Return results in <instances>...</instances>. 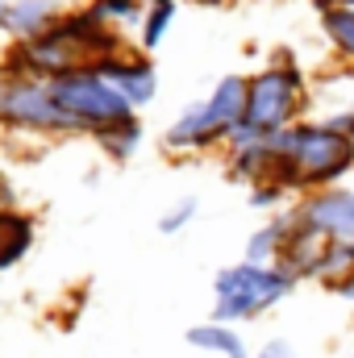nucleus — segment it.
Returning <instances> with one entry per match:
<instances>
[{
    "label": "nucleus",
    "instance_id": "dca6fc26",
    "mask_svg": "<svg viewBox=\"0 0 354 358\" xmlns=\"http://www.w3.org/2000/svg\"><path fill=\"white\" fill-rule=\"evenodd\" d=\"M138 142H142V125H138V117L125 121V125H117V129H108V134L100 138V146H104L113 159H129Z\"/></svg>",
    "mask_w": 354,
    "mask_h": 358
},
{
    "label": "nucleus",
    "instance_id": "1a4fd4ad",
    "mask_svg": "<svg viewBox=\"0 0 354 358\" xmlns=\"http://www.w3.org/2000/svg\"><path fill=\"white\" fill-rule=\"evenodd\" d=\"M50 25H55V0H17L4 8V29L21 34L25 42L42 38Z\"/></svg>",
    "mask_w": 354,
    "mask_h": 358
},
{
    "label": "nucleus",
    "instance_id": "423d86ee",
    "mask_svg": "<svg viewBox=\"0 0 354 358\" xmlns=\"http://www.w3.org/2000/svg\"><path fill=\"white\" fill-rule=\"evenodd\" d=\"M0 117L21 129H80L59 104L46 84H34L25 76L0 80Z\"/></svg>",
    "mask_w": 354,
    "mask_h": 358
},
{
    "label": "nucleus",
    "instance_id": "ddd939ff",
    "mask_svg": "<svg viewBox=\"0 0 354 358\" xmlns=\"http://www.w3.org/2000/svg\"><path fill=\"white\" fill-rule=\"evenodd\" d=\"M321 29L330 38V46L354 67V4H342V8H325L321 13Z\"/></svg>",
    "mask_w": 354,
    "mask_h": 358
},
{
    "label": "nucleus",
    "instance_id": "6e6552de",
    "mask_svg": "<svg viewBox=\"0 0 354 358\" xmlns=\"http://www.w3.org/2000/svg\"><path fill=\"white\" fill-rule=\"evenodd\" d=\"M113 88L121 92L134 108H142V104H150L155 100V92H159V76H155V67L146 63V59H129V55H108V59H100V63H92Z\"/></svg>",
    "mask_w": 354,
    "mask_h": 358
},
{
    "label": "nucleus",
    "instance_id": "39448f33",
    "mask_svg": "<svg viewBox=\"0 0 354 358\" xmlns=\"http://www.w3.org/2000/svg\"><path fill=\"white\" fill-rule=\"evenodd\" d=\"M292 287H296V275L283 271L279 263H271V267H263V263L225 267L217 275V283H213V292H217L213 317H217L221 325H229V321H250V317L267 313L271 304H279Z\"/></svg>",
    "mask_w": 354,
    "mask_h": 358
},
{
    "label": "nucleus",
    "instance_id": "f3484780",
    "mask_svg": "<svg viewBox=\"0 0 354 358\" xmlns=\"http://www.w3.org/2000/svg\"><path fill=\"white\" fill-rule=\"evenodd\" d=\"M196 208H200V204H196V196H179L176 204L159 217V229H163V234H179V229L196 217Z\"/></svg>",
    "mask_w": 354,
    "mask_h": 358
},
{
    "label": "nucleus",
    "instance_id": "f257e3e1",
    "mask_svg": "<svg viewBox=\"0 0 354 358\" xmlns=\"http://www.w3.org/2000/svg\"><path fill=\"white\" fill-rule=\"evenodd\" d=\"M267 179L283 192H321L338 187L354 171V138L330 129L325 121H296L267 138Z\"/></svg>",
    "mask_w": 354,
    "mask_h": 358
},
{
    "label": "nucleus",
    "instance_id": "20e7f679",
    "mask_svg": "<svg viewBox=\"0 0 354 358\" xmlns=\"http://www.w3.org/2000/svg\"><path fill=\"white\" fill-rule=\"evenodd\" d=\"M242 113H246V80L225 76V80H217V88L200 104L183 108L176 117V125L167 129V146L171 150H204L213 142H229Z\"/></svg>",
    "mask_w": 354,
    "mask_h": 358
},
{
    "label": "nucleus",
    "instance_id": "0eeeda50",
    "mask_svg": "<svg viewBox=\"0 0 354 358\" xmlns=\"http://www.w3.org/2000/svg\"><path fill=\"white\" fill-rule=\"evenodd\" d=\"M292 217L313 229L321 242H354V192L351 187H321V192H304L292 204Z\"/></svg>",
    "mask_w": 354,
    "mask_h": 358
},
{
    "label": "nucleus",
    "instance_id": "6ab92c4d",
    "mask_svg": "<svg viewBox=\"0 0 354 358\" xmlns=\"http://www.w3.org/2000/svg\"><path fill=\"white\" fill-rule=\"evenodd\" d=\"M325 125L338 129V134H346V138H354V108H334V113L325 117Z\"/></svg>",
    "mask_w": 354,
    "mask_h": 358
},
{
    "label": "nucleus",
    "instance_id": "9b49d317",
    "mask_svg": "<svg viewBox=\"0 0 354 358\" xmlns=\"http://www.w3.org/2000/svg\"><path fill=\"white\" fill-rule=\"evenodd\" d=\"M34 242V225L21 213H0V271L21 263V255Z\"/></svg>",
    "mask_w": 354,
    "mask_h": 358
},
{
    "label": "nucleus",
    "instance_id": "4be33fe9",
    "mask_svg": "<svg viewBox=\"0 0 354 358\" xmlns=\"http://www.w3.org/2000/svg\"><path fill=\"white\" fill-rule=\"evenodd\" d=\"M13 204V187H8V179H0V213Z\"/></svg>",
    "mask_w": 354,
    "mask_h": 358
},
{
    "label": "nucleus",
    "instance_id": "5701e85b",
    "mask_svg": "<svg viewBox=\"0 0 354 358\" xmlns=\"http://www.w3.org/2000/svg\"><path fill=\"white\" fill-rule=\"evenodd\" d=\"M313 4L325 13V8H342V4H354V0H313Z\"/></svg>",
    "mask_w": 354,
    "mask_h": 358
},
{
    "label": "nucleus",
    "instance_id": "aec40b11",
    "mask_svg": "<svg viewBox=\"0 0 354 358\" xmlns=\"http://www.w3.org/2000/svg\"><path fill=\"white\" fill-rule=\"evenodd\" d=\"M259 358H296L292 355V346L288 342H271V346H263V355Z\"/></svg>",
    "mask_w": 354,
    "mask_h": 358
},
{
    "label": "nucleus",
    "instance_id": "9d476101",
    "mask_svg": "<svg viewBox=\"0 0 354 358\" xmlns=\"http://www.w3.org/2000/svg\"><path fill=\"white\" fill-rule=\"evenodd\" d=\"M288 229H292V217L288 213H279V217H271L263 229H255L250 234V242H246V263H279V255H283V242H288Z\"/></svg>",
    "mask_w": 354,
    "mask_h": 358
},
{
    "label": "nucleus",
    "instance_id": "7ed1b4c3",
    "mask_svg": "<svg viewBox=\"0 0 354 358\" xmlns=\"http://www.w3.org/2000/svg\"><path fill=\"white\" fill-rule=\"evenodd\" d=\"M46 88L55 96V104H59L80 129H92L96 138H104L108 129L134 121V104L113 88L96 67H80V71L55 76V80H46Z\"/></svg>",
    "mask_w": 354,
    "mask_h": 358
},
{
    "label": "nucleus",
    "instance_id": "a211bd4d",
    "mask_svg": "<svg viewBox=\"0 0 354 358\" xmlns=\"http://www.w3.org/2000/svg\"><path fill=\"white\" fill-rule=\"evenodd\" d=\"M283 196H292V192H283L279 183H255L250 204H255V208H279V204H283Z\"/></svg>",
    "mask_w": 354,
    "mask_h": 358
},
{
    "label": "nucleus",
    "instance_id": "f03ea898",
    "mask_svg": "<svg viewBox=\"0 0 354 358\" xmlns=\"http://www.w3.org/2000/svg\"><path fill=\"white\" fill-rule=\"evenodd\" d=\"M304 104H309L304 67H300L292 55L275 59L271 67H263L259 76L246 80V113H242L238 129L229 134V150L250 146V142H267V138H275L279 129L304 121V117H300Z\"/></svg>",
    "mask_w": 354,
    "mask_h": 358
},
{
    "label": "nucleus",
    "instance_id": "2eb2a0df",
    "mask_svg": "<svg viewBox=\"0 0 354 358\" xmlns=\"http://www.w3.org/2000/svg\"><path fill=\"white\" fill-rule=\"evenodd\" d=\"M171 21H176V0H163V4H155V8L146 13V21H142V46H159V42L167 38Z\"/></svg>",
    "mask_w": 354,
    "mask_h": 358
},
{
    "label": "nucleus",
    "instance_id": "f8f14e48",
    "mask_svg": "<svg viewBox=\"0 0 354 358\" xmlns=\"http://www.w3.org/2000/svg\"><path fill=\"white\" fill-rule=\"evenodd\" d=\"M187 342H192V346H200V350L225 355V358H246V342H242L229 325H221V321H208V325L187 329Z\"/></svg>",
    "mask_w": 354,
    "mask_h": 358
},
{
    "label": "nucleus",
    "instance_id": "412c9836",
    "mask_svg": "<svg viewBox=\"0 0 354 358\" xmlns=\"http://www.w3.org/2000/svg\"><path fill=\"white\" fill-rule=\"evenodd\" d=\"M330 292H338L342 300H354V271H351V275H342V279H338V283H334Z\"/></svg>",
    "mask_w": 354,
    "mask_h": 358
},
{
    "label": "nucleus",
    "instance_id": "4468645a",
    "mask_svg": "<svg viewBox=\"0 0 354 358\" xmlns=\"http://www.w3.org/2000/svg\"><path fill=\"white\" fill-rule=\"evenodd\" d=\"M92 13L104 21V25H138L142 21V4L138 0H96L92 4Z\"/></svg>",
    "mask_w": 354,
    "mask_h": 358
},
{
    "label": "nucleus",
    "instance_id": "b1692460",
    "mask_svg": "<svg viewBox=\"0 0 354 358\" xmlns=\"http://www.w3.org/2000/svg\"><path fill=\"white\" fill-rule=\"evenodd\" d=\"M0 25H4V0H0Z\"/></svg>",
    "mask_w": 354,
    "mask_h": 358
}]
</instances>
